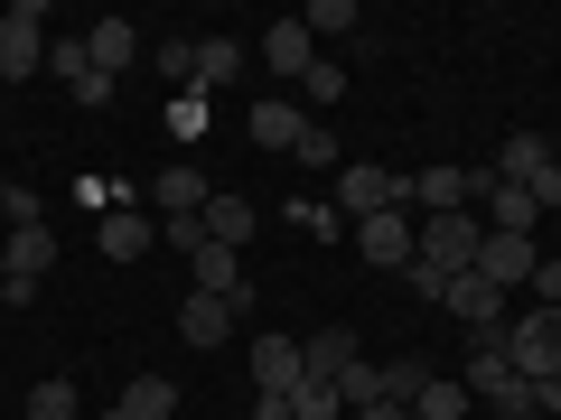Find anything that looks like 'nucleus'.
<instances>
[{"instance_id": "1", "label": "nucleus", "mask_w": 561, "mask_h": 420, "mask_svg": "<svg viewBox=\"0 0 561 420\" xmlns=\"http://www.w3.org/2000/svg\"><path fill=\"white\" fill-rule=\"evenodd\" d=\"M459 383H468V401H496V420H534V383L505 364V346H478Z\"/></svg>"}, {"instance_id": "2", "label": "nucleus", "mask_w": 561, "mask_h": 420, "mask_svg": "<svg viewBox=\"0 0 561 420\" xmlns=\"http://www.w3.org/2000/svg\"><path fill=\"white\" fill-rule=\"evenodd\" d=\"M412 253H421V215H412V206L356 224V261H375V271H412Z\"/></svg>"}, {"instance_id": "3", "label": "nucleus", "mask_w": 561, "mask_h": 420, "mask_svg": "<svg viewBox=\"0 0 561 420\" xmlns=\"http://www.w3.org/2000/svg\"><path fill=\"white\" fill-rule=\"evenodd\" d=\"M505 364H515L524 383L561 374V308H534V318H515V327H505Z\"/></svg>"}, {"instance_id": "4", "label": "nucleus", "mask_w": 561, "mask_h": 420, "mask_svg": "<svg viewBox=\"0 0 561 420\" xmlns=\"http://www.w3.org/2000/svg\"><path fill=\"white\" fill-rule=\"evenodd\" d=\"M402 197H412V215H478L486 178L478 168H421V178H402Z\"/></svg>"}, {"instance_id": "5", "label": "nucleus", "mask_w": 561, "mask_h": 420, "mask_svg": "<svg viewBox=\"0 0 561 420\" xmlns=\"http://www.w3.org/2000/svg\"><path fill=\"white\" fill-rule=\"evenodd\" d=\"M47 66V20H38V0H20V10H0V84H20Z\"/></svg>"}, {"instance_id": "6", "label": "nucleus", "mask_w": 561, "mask_h": 420, "mask_svg": "<svg viewBox=\"0 0 561 420\" xmlns=\"http://www.w3.org/2000/svg\"><path fill=\"white\" fill-rule=\"evenodd\" d=\"M393 206H412L393 168H365V160L346 168V160H337V215H346V224H365V215H393Z\"/></svg>"}, {"instance_id": "7", "label": "nucleus", "mask_w": 561, "mask_h": 420, "mask_svg": "<svg viewBox=\"0 0 561 420\" xmlns=\"http://www.w3.org/2000/svg\"><path fill=\"white\" fill-rule=\"evenodd\" d=\"M534 234H486L478 243V280H486V290H496V300H505V290H534Z\"/></svg>"}, {"instance_id": "8", "label": "nucleus", "mask_w": 561, "mask_h": 420, "mask_svg": "<svg viewBox=\"0 0 561 420\" xmlns=\"http://www.w3.org/2000/svg\"><path fill=\"white\" fill-rule=\"evenodd\" d=\"M253 57H262V66H272V75H280V84H300V75H309V66H319V38H309V28H300V20H272V28H262V47H253Z\"/></svg>"}, {"instance_id": "9", "label": "nucleus", "mask_w": 561, "mask_h": 420, "mask_svg": "<svg viewBox=\"0 0 561 420\" xmlns=\"http://www.w3.org/2000/svg\"><path fill=\"white\" fill-rule=\"evenodd\" d=\"M300 374H309L300 337H280V327H262V337H253V383H262V393H290Z\"/></svg>"}, {"instance_id": "10", "label": "nucleus", "mask_w": 561, "mask_h": 420, "mask_svg": "<svg viewBox=\"0 0 561 420\" xmlns=\"http://www.w3.org/2000/svg\"><path fill=\"white\" fill-rule=\"evenodd\" d=\"M179 337L197 346V355H216V346L234 337V300H206V290H187V308H179Z\"/></svg>"}, {"instance_id": "11", "label": "nucleus", "mask_w": 561, "mask_h": 420, "mask_svg": "<svg viewBox=\"0 0 561 420\" xmlns=\"http://www.w3.org/2000/svg\"><path fill=\"white\" fill-rule=\"evenodd\" d=\"M169 411H179V383H169V374H131L103 420H169Z\"/></svg>"}, {"instance_id": "12", "label": "nucleus", "mask_w": 561, "mask_h": 420, "mask_svg": "<svg viewBox=\"0 0 561 420\" xmlns=\"http://www.w3.org/2000/svg\"><path fill=\"white\" fill-rule=\"evenodd\" d=\"M542 168H552V140H542V131H505V150H496V178H505V187H534Z\"/></svg>"}, {"instance_id": "13", "label": "nucleus", "mask_w": 561, "mask_h": 420, "mask_svg": "<svg viewBox=\"0 0 561 420\" xmlns=\"http://www.w3.org/2000/svg\"><path fill=\"white\" fill-rule=\"evenodd\" d=\"M486 234H534V224H542V206L534 197H524V187H505V178H486Z\"/></svg>"}, {"instance_id": "14", "label": "nucleus", "mask_w": 561, "mask_h": 420, "mask_svg": "<svg viewBox=\"0 0 561 420\" xmlns=\"http://www.w3.org/2000/svg\"><path fill=\"white\" fill-rule=\"evenodd\" d=\"M300 355H309V374H319V383H346V374H356V337H346V327H319V337H300Z\"/></svg>"}, {"instance_id": "15", "label": "nucleus", "mask_w": 561, "mask_h": 420, "mask_svg": "<svg viewBox=\"0 0 561 420\" xmlns=\"http://www.w3.org/2000/svg\"><path fill=\"white\" fill-rule=\"evenodd\" d=\"M150 243H160V224L140 215V206H113V215H103V253H113V261H140Z\"/></svg>"}, {"instance_id": "16", "label": "nucleus", "mask_w": 561, "mask_h": 420, "mask_svg": "<svg viewBox=\"0 0 561 420\" xmlns=\"http://www.w3.org/2000/svg\"><path fill=\"white\" fill-rule=\"evenodd\" d=\"M57 271V234L47 224H10V280H47Z\"/></svg>"}, {"instance_id": "17", "label": "nucleus", "mask_w": 561, "mask_h": 420, "mask_svg": "<svg viewBox=\"0 0 561 420\" xmlns=\"http://www.w3.org/2000/svg\"><path fill=\"white\" fill-rule=\"evenodd\" d=\"M300 131H309V113H300V103H253V140H262V150H300Z\"/></svg>"}, {"instance_id": "18", "label": "nucleus", "mask_w": 561, "mask_h": 420, "mask_svg": "<svg viewBox=\"0 0 561 420\" xmlns=\"http://www.w3.org/2000/svg\"><path fill=\"white\" fill-rule=\"evenodd\" d=\"M84 57H94V75L122 84V66H131V20H94L84 28Z\"/></svg>"}, {"instance_id": "19", "label": "nucleus", "mask_w": 561, "mask_h": 420, "mask_svg": "<svg viewBox=\"0 0 561 420\" xmlns=\"http://www.w3.org/2000/svg\"><path fill=\"white\" fill-rule=\"evenodd\" d=\"M243 57H253L243 38H197V84H187V94H206V84H234Z\"/></svg>"}, {"instance_id": "20", "label": "nucleus", "mask_w": 561, "mask_h": 420, "mask_svg": "<svg viewBox=\"0 0 561 420\" xmlns=\"http://www.w3.org/2000/svg\"><path fill=\"white\" fill-rule=\"evenodd\" d=\"M150 197H160V215H206V178H197V168H160Z\"/></svg>"}, {"instance_id": "21", "label": "nucleus", "mask_w": 561, "mask_h": 420, "mask_svg": "<svg viewBox=\"0 0 561 420\" xmlns=\"http://www.w3.org/2000/svg\"><path fill=\"white\" fill-rule=\"evenodd\" d=\"M206 234H216L225 253H243V243H253V197H206Z\"/></svg>"}, {"instance_id": "22", "label": "nucleus", "mask_w": 561, "mask_h": 420, "mask_svg": "<svg viewBox=\"0 0 561 420\" xmlns=\"http://www.w3.org/2000/svg\"><path fill=\"white\" fill-rule=\"evenodd\" d=\"M421 383H431V364H421V355L375 364V401H402V411H412V401H421Z\"/></svg>"}, {"instance_id": "23", "label": "nucleus", "mask_w": 561, "mask_h": 420, "mask_svg": "<svg viewBox=\"0 0 561 420\" xmlns=\"http://www.w3.org/2000/svg\"><path fill=\"white\" fill-rule=\"evenodd\" d=\"M280 401H290V420H337V411H346V401H337V383H319V374H300Z\"/></svg>"}, {"instance_id": "24", "label": "nucleus", "mask_w": 561, "mask_h": 420, "mask_svg": "<svg viewBox=\"0 0 561 420\" xmlns=\"http://www.w3.org/2000/svg\"><path fill=\"white\" fill-rule=\"evenodd\" d=\"M412 420H468V383L431 374V383H421V401H412Z\"/></svg>"}, {"instance_id": "25", "label": "nucleus", "mask_w": 561, "mask_h": 420, "mask_svg": "<svg viewBox=\"0 0 561 420\" xmlns=\"http://www.w3.org/2000/svg\"><path fill=\"white\" fill-rule=\"evenodd\" d=\"M28 420H76V383L66 374H47V383H28V401H20Z\"/></svg>"}, {"instance_id": "26", "label": "nucleus", "mask_w": 561, "mask_h": 420, "mask_svg": "<svg viewBox=\"0 0 561 420\" xmlns=\"http://www.w3.org/2000/svg\"><path fill=\"white\" fill-rule=\"evenodd\" d=\"M300 28H309V38H356V0H309Z\"/></svg>"}, {"instance_id": "27", "label": "nucleus", "mask_w": 561, "mask_h": 420, "mask_svg": "<svg viewBox=\"0 0 561 420\" xmlns=\"http://www.w3.org/2000/svg\"><path fill=\"white\" fill-rule=\"evenodd\" d=\"M160 243H169V253H187V261H197V253H206L216 234H206V215H160Z\"/></svg>"}, {"instance_id": "28", "label": "nucleus", "mask_w": 561, "mask_h": 420, "mask_svg": "<svg viewBox=\"0 0 561 420\" xmlns=\"http://www.w3.org/2000/svg\"><path fill=\"white\" fill-rule=\"evenodd\" d=\"M47 66H57V84H66V94H76V84L94 75V57H84V38H57V47H47Z\"/></svg>"}, {"instance_id": "29", "label": "nucleus", "mask_w": 561, "mask_h": 420, "mask_svg": "<svg viewBox=\"0 0 561 420\" xmlns=\"http://www.w3.org/2000/svg\"><path fill=\"white\" fill-rule=\"evenodd\" d=\"M290 160H300V168H337V131H328V121H309V131H300V150H290Z\"/></svg>"}, {"instance_id": "30", "label": "nucleus", "mask_w": 561, "mask_h": 420, "mask_svg": "<svg viewBox=\"0 0 561 420\" xmlns=\"http://www.w3.org/2000/svg\"><path fill=\"white\" fill-rule=\"evenodd\" d=\"M150 57H160V75L197 84V38H160V47H150Z\"/></svg>"}, {"instance_id": "31", "label": "nucleus", "mask_w": 561, "mask_h": 420, "mask_svg": "<svg viewBox=\"0 0 561 420\" xmlns=\"http://www.w3.org/2000/svg\"><path fill=\"white\" fill-rule=\"evenodd\" d=\"M300 94H309V103H337V94H346V66H337V57H319V66L300 75Z\"/></svg>"}, {"instance_id": "32", "label": "nucleus", "mask_w": 561, "mask_h": 420, "mask_svg": "<svg viewBox=\"0 0 561 420\" xmlns=\"http://www.w3.org/2000/svg\"><path fill=\"white\" fill-rule=\"evenodd\" d=\"M534 300H542V308H561V253H542V261H534Z\"/></svg>"}, {"instance_id": "33", "label": "nucleus", "mask_w": 561, "mask_h": 420, "mask_svg": "<svg viewBox=\"0 0 561 420\" xmlns=\"http://www.w3.org/2000/svg\"><path fill=\"white\" fill-rule=\"evenodd\" d=\"M534 411H561V374H542V383H534Z\"/></svg>"}, {"instance_id": "34", "label": "nucleus", "mask_w": 561, "mask_h": 420, "mask_svg": "<svg viewBox=\"0 0 561 420\" xmlns=\"http://www.w3.org/2000/svg\"><path fill=\"white\" fill-rule=\"evenodd\" d=\"M253 420H290V401H280V393H262V401H253Z\"/></svg>"}, {"instance_id": "35", "label": "nucleus", "mask_w": 561, "mask_h": 420, "mask_svg": "<svg viewBox=\"0 0 561 420\" xmlns=\"http://www.w3.org/2000/svg\"><path fill=\"white\" fill-rule=\"evenodd\" d=\"M356 420H412V411H402V401H365Z\"/></svg>"}, {"instance_id": "36", "label": "nucleus", "mask_w": 561, "mask_h": 420, "mask_svg": "<svg viewBox=\"0 0 561 420\" xmlns=\"http://www.w3.org/2000/svg\"><path fill=\"white\" fill-rule=\"evenodd\" d=\"M10 187H20V178H0V215H10Z\"/></svg>"}, {"instance_id": "37", "label": "nucleus", "mask_w": 561, "mask_h": 420, "mask_svg": "<svg viewBox=\"0 0 561 420\" xmlns=\"http://www.w3.org/2000/svg\"><path fill=\"white\" fill-rule=\"evenodd\" d=\"M0 280H10V243H0Z\"/></svg>"}]
</instances>
